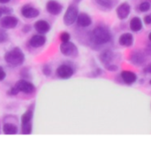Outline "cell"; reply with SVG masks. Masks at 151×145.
<instances>
[{
    "mask_svg": "<svg viewBox=\"0 0 151 145\" xmlns=\"http://www.w3.org/2000/svg\"><path fill=\"white\" fill-rule=\"evenodd\" d=\"M11 0H0V4H7V3H9Z\"/></svg>",
    "mask_w": 151,
    "mask_h": 145,
    "instance_id": "obj_34",
    "label": "cell"
},
{
    "mask_svg": "<svg viewBox=\"0 0 151 145\" xmlns=\"http://www.w3.org/2000/svg\"><path fill=\"white\" fill-rule=\"evenodd\" d=\"M19 24V19L12 15H6L0 19V26L4 29L15 28Z\"/></svg>",
    "mask_w": 151,
    "mask_h": 145,
    "instance_id": "obj_8",
    "label": "cell"
},
{
    "mask_svg": "<svg viewBox=\"0 0 151 145\" xmlns=\"http://www.w3.org/2000/svg\"><path fill=\"white\" fill-rule=\"evenodd\" d=\"M59 48H60V52L64 56H66V57L76 58L79 54V50H78L77 46L70 41L62 43L60 44Z\"/></svg>",
    "mask_w": 151,
    "mask_h": 145,
    "instance_id": "obj_5",
    "label": "cell"
},
{
    "mask_svg": "<svg viewBox=\"0 0 151 145\" xmlns=\"http://www.w3.org/2000/svg\"><path fill=\"white\" fill-rule=\"evenodd\" d=\"M6 78V73L3 66H0V82H3Z\"/></svg>",
    "mask_w": 151,
    "mask_h": 145,
    "instance_id": "obj_31",
    "label": "cell"
},
{
    "mask_svg": "<svg viewBox=\"0 0 151 145\" xmlns=\"http://www.w3.org/2000/svg\"><path fill=\"white\" fill-rule=\"evenodd\" d=\"M59 38H60V40H61V42H62V43H65V42H68V41H70V39H71V35H70V34H69L68 32H62V33L60 34Z\"/></svg>",
    "mask_w": 151,
    "mask_h": 145,
    "instance_id": "obj_25",
    "label": "cell"
},
{
    "mask_svg": "<svg viewBox=\"0 0 151 145\" xmlns=\"http://www.w3.org/2000/svg\"><path fill=\"white\" fill-rule=\"evenodd\" d=\"M9 38V35H8V33L5 31L4 28H1L0 29V43H5Z\"/></svg>",
    "mask_w": 151,
    "mask_h": 145,
    "instance_id": "obj_24",
    "label": "cell"
},
{
    "mask_svg": "<svg viewBox=\"0 0 151 145\" xmlns=\"http://www.w3.org/2000/svg\"><path fill=\"white\" fill-rule=\"evenodd\" d=\"M0 133H1V131H0Z\"/></svg>",
    "mask_w": 151,
    "mask_h": 145,
    "instance_id": "obj_39",
    "label": "cell"
},
{
    "mask_svg": "<svg viewBox=\"0 0 151 145\" xmlns=\"http://www.w3.org/2000/svg\"><path fill=\"white\" fill-rule=\"evenodd\" d=\"M120 77L122 81L127 85H132L137 81L136 74L132 71H122L120 74Z\"/></svg>",
    "mask_w": 151,
    "mask_h": 145,
    "instance_id": "obj_15",
    "label": "cell"
},
{
    "mask_svg": "<svg viewBox=\"0 0 151 145\" xmlns=\"http://www.w3.org/2000/svg\"><path fill=\"white\" fill-rule=\"evenodd\" d=\"M111 39L110 30L104 26H97L95 27L91 34V40L96 45H103L109 43Z\"/></svg>",
    "mask_w": 151,
    "mask_h": 145,
    "instance_id": "obj_1",
    "label": "cell"
},
{
    "mask_svg": "<svg viewBox=\"0 0 151 145\" xmlns=\"http://www.w3.org/2000/svg\"><path fill=\"white\" fill-rule=\"evenodd\" d=\"M28 43L33 48H40V47H42L46 43V37H45L44 35H42V34L34 35L30 38Z\"/></svg>",
    "mask_w": 151,
    "mask_h": 145,
    "instance_id": "obj_12",
    "label": "cell"
},
{
    "mask_svg": "<svg viewBox=\"0 0 151 145\" xmlns=\"http://www.w3.org/2000/svg\"><path fill=\"white\" fill-rule=\"evenodd\" d=\"M14 86L19 89V92H23L25 94H31L35 90V86L26 79L19 80Z\"/></svg>",
    "mask_w": 151,
    "mask_h": 145,
    "instance_id": "obj_7",
    "label": "cell"
},
{
    "mask_svg": "<svg viewBox=\"0 0 151 145\" xmlns=\"http://www.w3.org/2000/svg\"><path fill=\"white\" fill-rule=\"evenodd\" d=\"M73 74H74V69L73 68V66L66 64L60 65L56 71L57 76L63 80H67L71 78L73 75Z\"/></svg>",
    "mask_w": 151,
    "mask_h": 145,
    "instance_id": "obj_6",
    "label": "cell"
},
{
    "mask_svg": "<svg viewBox=\"0 0 151 145\" xmlns=\"http://www.w3.org/2000/svg\"><path fill=\"white\" fill-rule=\"evenodd\" d=\"M34 27L38 34H42V35H45L50 30V26L49 22L47 20H44V19L37 20L35 23Z\"/></svg>",
    "mask_w": 151,
    "mask_h": 145,
    "instance_id": "obj_13",
    "label": "cell"
},
{
    "mask_svg": "<svg viewBox=\"0 0 151 145\" xmlns=\"http://www.w3.org/2000/svg\"><path fill=\"white\" fill-rule=\"evenodd\" d=\"M143 71H144V73H146V74H151V63L150 64H149V65L143 69Z\"/></svg>",
    "mask_w": 151,
    "mask_h": 145,
    "instance_id": "obj_33",
    "label": "cell"
},
{
    "mask_svg": "<svg viewBox=\"0 0 151 145\" xmlns=\"http://www.w3.org/2000/svg\"><path fill=\"white\" fill-rule=\"evenodd\" d=\"M119 43L124 47H130L134 43V35L130 33H124L119 38Z\"/></svg>",
    "mask_w": 151,
    "mask_h": 145,
    "instance_id": "obj_17",
    "label": "cell"
},
{
    "mask_svg": "<svg viewBox=\"0 0 151 145\" xmlns=\"http://www.w3.org/2000/svg\"><path fill=\"white\" fill-rule=\"evenodd\" d=\"M144 22H145L147 25H150L151 24V14L146 15V16L144 17Z\"/></svg>",
    "mask_w": 151,
    "mask_h": 145,
    "instance_id": "obj_32",
    "label": "cell"
},
{
    "mask_svg": "<svg viewBox=\"0 0 151 145\" xmlns=\"http://www.w3.org/2000/svg\"><path fill=\"white\" fill-rule=\"evenodd\" d=\"M142 20L139 17H134L130 21V28L133 32H139L142 29Z\"/></svg>",
    "mask_w": 151,
    "mask_h": 145,
    "instance_id": "obj_20",
    "label": "cell"
},
{
    "mask_svg": "<svg viewBox=\"0 0 151 145\" xmlns=\"http://www.w3.org/2000/svg\"><path fill=\"white\" fill-rule=\"evenodd\" d=\"M42 72L46 77H49V76H50L52 74V68L49 64H45L42 67Z\"/></svg>",
    "mask_w": 151,
    "mask_h": 145,
    "instance_id": "obj_23",
    "label": "cell"
},
{
    "mask_svg": "<svg viewBox=\"0 0 151 145\" xmlns=\"http://www.w3.org/2000/svg\"><path fill=\"white\" fill-rule=\"evenodd\" d=\"M144 55L140 51H134L131 55V62L135 66H142L145 62Z\"/></svg>",
    "mask_w": 151,
    "mask_h": 145,
    "instance_id": "obj_19",
    "label": "cell"
},
{
    "mask_svg": "<svg viewBox=\"0 0 151 145\" xmlns=\"http://www.w3.org/2000/svg\"><path fill=\"white\" fill-rule=\"evenodd\" d=\"M151 7V3L150 1H143L139 5V10L142 12H148Z\"/></svg>",
    "mask_w": 151,
    "mask_h": 145,
    "instance_id": "obj_22",
    "label": "cell"
},
{
    "mask_svg": "<svg viewBox=\"0 0 151 145\" xmlns=\"http://www.w3.org/2000/svg\"><path fill=\"white\" fill-rule=\"evenodd\" d=\"M21 30H22V32L24 34H27V33H29L32 30V26L30 24H26V25H24L22 27V29Z\"/></svg>",
    "mask_w": 151,
    "mask_h": 145,
    "instance_id": "obj_28",
    "label": "cell"
},
{
    "mask_svg": "<svg viewBox=\"0 0 151 145\" xmlns=\"http://www.w3.org/2000/svg\"><path fill=\"white\" fill-rule=\"evenodd\" d=\"M117 16L119 19H126L129 14H130V12H131V6L128 3L125 2V3H122L121 4H119L117 8Z\"/></svg>",
    "mask_w": 151,
    "mask_h": 145,
    "instance_id": "obj_11",
    "label": "cell"
},
{
    "mask_svg": "<svg viewBox=\"0 0 151 145\" xmlns=\"http://www.w3.org/2000/svg\"><path fill=\"white\" fill-rule=\"evenodd\" d=\"M19 132L18 127L11 122H5L3 126V133L4 135L8 136H12V135H17Z\"/></svg>",
    "mask_w": 151,
    "mask_h": 145,
    "instance_id": "obj_18",
    "label": "cell"
},
{
    "mask_svg": "<svg viewBox=\"0 0 151 145\" xmlns=\"http://www.w3.org/2000/svg\"><path fill=\"white\" fill-rule=\"evenodd\" d=\"M19 93V89L15 87V86H13V87H12L8 91H7V94L9 95V96H12V97H14V96H17L18 94Z\"/></svg>",
    "mask_w": 151,
    "mask_h": 145,
    "instance_id": "obj_27",
    "label": "cell"
},
{
    "mask_svg": "<svg viewBox=\"0 0 151 145\" xmlns=\"http://www.w3.org/2000/svg\"><path fill=\"white\" fill-rule=\"evenodd\" d=\"M33 117H34V105L29 106V108L21 116V134L22 135L32 134Z\"/></svg>",
    "mask_w": 151,
    "mask_h": 145,
    "instance_id": "obj_3",
    "label": "cell"
},
{
    "mask_svg": "<svg viewBox=\"0 0 151 145\" xmlns=\"http://www.w3.org/2000/svg\"><path fill=\"white\" fill-rule=\"evenodd\" d=\"M4 61L12 66H19L25 61V54L19 47H14L4 54Z\"/></svg>",
    "mask_w": 151,
    "mask_h": 145,
    "instance_id": "obj_2",
    "label": "cell"
},
{
    "mask_svg": "<svg viewBox=\"0 0 151 145\" xmlns=\"http://www.w3.org/2000/svg\"><path fill=\"white\" fill-rule=\"evenodd\" d=\"M21 15L26 19H34L40 15V11L31 4H25L21 8Z\"/></svg>",
    "mask_w": 151,
    "mask_h": 145,
    "instance_id": "obj_9",
    "label": "cell"
},
{
    "mask_svg": "<svg viewBox=\"0 0 151 145\" xmlns=\"http://www.w3.org/2000/svg\"><path fill=\"white\" fill-rule=\"evenodd\" d=\"M76 23L81 27H88L92 24V19L88 13L81 12L79 13L76 19Z\"/></svg>",
    "mask_w": 151,
    "mask_h": 145,
    "instance_id": "obj_14",
    "label": "cell"
},
{
    "mask_svg": "<svg viewBox=\"0 0 151 145\" xmlns=\"http://www.w3.org/2000/svg\"><path fill=\"white\" fill-rule=\"evenodd\" d=\"M73 1H74L75 3H80V2H81L82 0H73Z\"/></svg>",
    "mask_w": 151,
    "mask_h": 145,
    "instance_id": "obj_36",
    "label": "cell"
},
{
    "mask_svg": "<svg viewBox=\"0 0 151 145\" xmlns=\"http://www.w3.org/2000/svg\"><path fill=\"white\" fill-rule=\"evenodd\" d=\"M0 11L3 13V15H10L13 12V10L11 7L7 6H0Z\"/></svg>",
    "mask_w": 151,
    "mask_h": 145,
    "instance_id": "obj_26",
    "label": "cell"
},
{
    "mask_svg": "<svg viewBox=\"0 0 151 145\" xmlns=\"http://www.w3.org/2000/svg\"><path fill=\"white\" fill-rule=\"evenodd\" d=\"M46 10L50 14L58 16L62 12L63 5L56 0H50L46 4Z\"/></svg>",
    "mask_w": 151,
    "mask_h": 145,
    "instance_id": "obj_10",
    "label": "cell"
},
{
    "mask_svg": "<svg viewBox=\"0 0 151 145\" xmlns=\"http://www.w3.org/2000/svg\"><path fill=\"white\" fill-rule=\"evenodd\" d=\"M150 84L151 85V79H150Z\"/></svg>",
    "mask_w": 151,
    "mask_h": 145,
    "instance_id": "obj_38",
    "label": "cell"
},
{
    "mask_svg": "<svg viewBox=\"0 0 151 145\" xmlns=\"http://www.w3.org/2000/svg\"><path fill=\"white\" fill-rule=\"evenodd\" d=\"M148 37H149V40H150V42L151 43V32L149 34V35H148Z\"/></svg>",
    "mask_w": 151,
    "mask_h": 145,
    "instance_id": "obj_35",
    "label": "cell"
},
{
    "mask_svg": "<svg viewBox=\"0 0 151 145\" xmlns=\"http://www.w3.org/2000/svg\"><path fill=\"white\" fill-rule=\"evenodd\" d=\"M95 1L98 5H100L101 7H104V8L111 9L113 7L112 0H95Z\"/></svg>",
    "mask_w": 151,
    "mask_h": 145,
    "instance_id": "obj_21",
    "label": "cell"
},
{
    "mask_svg": "<svg viewBox=\"0 0 151 145\" xmlns=\"http://www.w3.org/2000/svg\"><path fill=\"white\" fill-rule=\"evenodd\" d=\"M105 68L110 71V72H115L118 70V66H115V65H111V64H109V65H105Z\"/></svg>",
    "mask_w": 151,
    "mask_h": 145,
    "instance_id": "obj_29",
    "label": "cell"
},
{
    "mask_svg": "<svg viewBox=\"0 0 151 145\" xmlns=\"http://www.w3.org/2000/svg\"><path fill=\"white\" fill-rule=\"evenodd\" d=\"M113 58H114V53L111 50H104L99 55V59H100L101 63H103L104 66L111 64L112 62Z\"/></svg>",
    "mask_w": 151,
    "mask_h": 145,
    "instance_id": "obj_16",
    "label": "cell"
},
{
    "mask_svg": "<svg viewBox=\"0 0 151 145\" xmlns=\"http://www.w3.org/2000/svg\"><path fill=\"white\" fill-rule=\"evenodd\" d=\"M2 16H3V13H2V12H1V11H0V19H1V17H2Z\"/></svg>",
    "mask_w": 151,
    "mask_h": 145,
    "instance_id": "obj_37",
    "label": "cell"
},
{
    "mask_svg": "<svg viewBox=\"0 0 151 145\" xmlns=\"http://www.w3.org/2000/svg\"><path fill=\"white\" fill-rule=\"evenodd\" d=\"M79 15V9L75 4H70L63 17V22L65 26H72L76 22L77 17Z\"/></svg>",
    "mask_w": 151,
    "mask_h": 145,
    "instance_id": "obj_4",
    "label": "cell"
},
{
    "mask_svg": "<svg viewBox=\"0 0 151 145\" xmlns=\"http://www.w3.org/2000/svg\"><path fill=\"white\" fill-rule=\"evenodd\" d=\"M20 75H21L22 79H27L28 75H29V72H28L27 68H23L21 73H20Z\"/></svg>",
    "mask_w": 151,
    "mask_h": 145,
    "instance_id": "obj_30",
    "label": "cell"
}]
</instances>
